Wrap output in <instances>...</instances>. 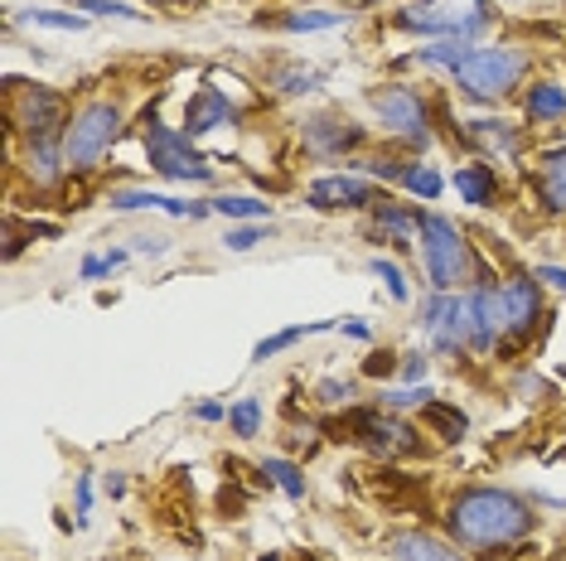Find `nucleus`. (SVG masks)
Masks as SVG:
<instances>
[{"instance_id":"nucleus-18","label":"nucleus","mask_w":566,"mask_h":561,"mask_svg":"<svg viewBox=\"0 0 566 561\" xmlns=\"http://www.w3.org/2000/svg\"><path fill=\"white\" fill-rule=\"evenodd\" d=\"M20 170L34 189H54L69 174V156H63V140H34L20 146Z\"/></svg>"},{"instance_id":"nucleus-32","label":"nucleus","mask_w":566,"mask_h":561,"mask_svg":"<svg viewBox=\"0 0 566 561\" xmlns=\"http://www.w3.org/2000/svg\"><path fill=\"white\" fill-rule=\"evenodd\" d=\"M276 93L281 97H311L319 83H325V73L319 68H301V63H295V68H276Z\"/></svg>"},{"instance_id":"nucleus-26","label":"nucleus","mask_w":566,"mask_h":561,"mask_svg":"<svg viewBox=\"0 0 566 561\" xmlns=\"http://www.w3.org/2000/svg\"><path fill=\"white\" fill-rule=\"evenodd\" d=\"M470 126V140H484V146H494L499 156H523V136H518V126L513 121H489V117H480V121H465Z\"/></svg>"},{"instance_id":"nucleus-31","label":"nucleus","mask_w":566,"mask_h":561,"mask_svg":"<svg viewBox=\"0 0 566 561\" xmlns=\"http://www.w3.org/2000/svg\"><path fill=\"white\" fill-rule=\"evenodd\" d=\"M20 24H40V30H63V34H78L87 30V15H78V10H20Z\"/></svg>"},{"instance_id":"nucleus-7","label":"nucleus","mask_w":566,"mask_h":561,"mask_svg":"<svg viewBox=\"0 0 566 561\" xmlns=\"http://www.w3.org/2000/svg\"><path fill=\"white\" fill-rule=\"evenodd\" d=\"M392 24L407 34H427V40H460V44H474L480 34L494 24V10L489 0H470L465 10L460 6H397L392 10Z\"/></svg>"},{"instance_id":"nucleus-15","label":"nucleus","mask_w":566,"mask_h":561,"mask_svg":"<svg viewBox=\"0 0 566 561\" xmlns=\"http://www.w3.org/2000/svg\"><path fill=\"white\" fill-rule=\"evenodd\" d=\"M112 213H140V209H156V213H170V219H209L213 203H189V199H175V194H156V189H112L107 194Z\"/></svg>"},{"instance_id":"nucleus-41","label":"nucleus","mask_w":566,"mask_h":561,"mask_svg":"<svg viewBox=\"0 0 566 561\" xmlns=\"http://www.w3.org/2000/svg\"><path fill=\"white\" fill-rule=\"evenodd\" d=\"M256 242H262V223H248V227H228L223 247H228V252H252Z\"/></svg>"},{"instance_id":"nucleus-24","label":"nucleus","mask_w":566,"mask_h":561,"mask_svg":"<svg viewBox=\"0 0 566 561\" xmlns=\"http://www.w3.org/2000/svg\"><path fill=\"white\" fill-rule=\"evenodd\" d=\"M209 203L218 219H228V223H272V203L256 194H218Z\"/></svg>"},{"instance_id":"nucleus-16","label":"nucleus","mask_w":566,"mask_h":561,"mask_svg":"<svg viewBox=\"0 0 566 561\" xmlns=\"http://www.w3.org/2000/svg\"><path fill=\"white\" fill-rule=\"evenodd\" d=\"M533 194H537V209L543 213L566 219V140H557V146H547L543 156H537Z\"/></svg>"},{"instance_id":"nucleus-33","label":"nucleus","mask_w":566,"mask_h":561,"mask_svg":"<svg viewBox=\"0 0 566 561\" xmlns=\"http://www.w3.org/2000/svg\"><path fill=\"white\" fill-rule=\"evenodd\" d=\"M368 272L378 276L382 286H388V296H392L397 305L411 300V280H407V272H402V266H397L392 257H382V252H378V257H368Z\"/></svg>"},{"instance_id":"nucleus-21","label":"nucleus","mask_w":566,"mask_h":561,"mask_svg":"<svg viewBox=\"0 0 566 561\" xmlns=\"http://www.w3.org/2000/svg\"><path fill=\"white\" fill-rule=\"evenodd\" d=\"M256 24H272V30H286V34H315V30H339V24H349V10L311 6V10H286V15H262Z\"/></svg>"},{"instance_id":"nucleus-42","label":"nucleus","mask_w":566,"mask_h":561,"mask_svg":"<svg viewBox=\"0 0 566 561\" xmlns=\"http://www.w3.org/2000/svg\"><path fill=\"white\" fill-rule=\"evenodd\" d=\"M132 252H140V257H165V252H170V237L165 233H140V237H132Z\"/></svg>"},{"instance_id":"nucleus-11","label":"nucleus","mask_w":566,"mask_h":561,"mask_svg":"<svg viewBox=\"0 0 566 561\" xmlns=\"http://www.w3.org/2000/svg\"><path fill=\"white\" fill-rule=\"evenodd\" d=\"M10 131L20 136V146L63 140V131H69V102L44 83H24L15 93V102H10Z\"/></svg>"},{"instance_id":"nucleus-34","label":"nucleus","mask_w":566,"mask_h":561,"mask_svg":"<svg viewBox=\"0 0 566 561\" xmlns=\"http://www.w3.org/2000/svg\"><path fill=\"white\" fill-rule=\"evenodd\" d=\"M73 10L93 20H146V10H132L126 0H73Z\"/></svg>"},{"instance_id":"nucleus-46","label":"nucleus","mask_w":566,"mask_h":561,"mask_svg":"<svg viewBox=\"0 0 566 561\" xmlns=\"http://www.w3.org/2000/svg\"><path fill=\"white\" fill-rule=\"evenodd\" d=\"M339 329H344V335H349V339H364V343L373 339V329H368L364 320H354V315H349V320H339Z\"/></svg>"},{"instance_id":"nucleus-28","label":"nucleus","mask_w":566,"mask_h":561,"mask_svg":"<svg viewBox=\"0 0 566 561\" xmlns=\"http://www.w3.org/2000/svg\"><path fill=\"white\" fill-rule=\"evenodd\" d=\"M465 54H470V44H460V40H431V44L411 49V63H421V68L455 73V68H460V59H465Z\"/></svg>"},{"instance_id":"nucleus-37","label":"nucleus","mask_w":566,"mask_h":561,"mask_svg":"<svg viewBox=\"0 0 566 561\" xmlns=\"http://www.w3.org/2000/svg\"><path fill=\"white\" fill-rule=\"evenodd\" d=\"M431 402V388L421 382V388H397V392H378V406H388V412H402V406H427Z\"/></svg>"},{"instance_id":"nucleus-14","label":"nucleus","mask_w":566,"mask_h":561,"mask_svg":"<svg viewBox=\"0 0 566 561\" xmlns=\"http://www.w3.org/2000/svg\"><path fill=\"white\" fill-rule=\"evenodd\" d=\"M392 561H470V552L460 542H450L446 532H427V528H402L388 538Z\"/></svg>"},{"instance_id":"nucleus-2","label":"nucleus","mask_w":566,"mask_h":561,"mask_svg":"<svg viewBox=\"0 0 566 561\" xmlns=\"http://www.w3.org/2000/svg\"><path fill=\"white\" fill-rule=\"evenodd\" d=\"M527 68H533V54L523 44H470V54L460 59L450 83L470 102H504L523 87Z\"/></svg>"},{"instance_id":"nucleus-22","label":"nucleus","mask_w":566,"mask_h":561,"mask_svg":"<svg viewBox=\"0 0 566 561\" xmlns=\"http://www.w3.org/2000/svg\"><path fill=\"white\" fill-rule=\"evenodd\" d=\"M417 412H421V426H427V431H431V436L441 441V445H455V441H465V436H470V416L460 412L455 402L431 398L427 406H417Z\"/></svg>"},{"instance_id":"nucleus-30","label":"nucleus","mask_w":566,"mask_h":561,"mask_svg":"<svg viewBox=\"0 0 566 561\" xmlns=\"http://www.w3.org/2000/svg\"><path fill=\"white\" fill-rule=\"evenodd\" d=\"M228 431H233L238 441L262 436V398H238L228 406Z\"/></svg>"},{"instance_id":"nucleus-38","label":"nucleus","mask_w":566,"mask_h":561,"mask_svg":"<svg viewBox=\"0 0 566 561\" xmlns=\"http://www.w3.org/2000/svg\"><path fill=\"white\" fill-rule=\"evenodd\" d=\"M427 373H431V359L427 353H402V368H397V378L407 382V388H421V382H427Z\"/></svg>"},{"instance_id":"nucleus-17","label":"nucleus","mask_w":566,"mask_h":561,"mask_svg":"<svg viewBox=\"0 0 566 561\" xmlns=\"http://www.w3.org/2000/svg\"><path fill=\"white\" fill-rule=\"evenodd\" d=\"M238 107L228 102L223 87H199L195 97L185 102V131L189 136H209V131H223V126H238Z\"/></svg>"},{"instance_id":"nucleus-29","label":"nucleus","mask_w":566,"mask_h":561,"mask_svg":"<svg viewBox=\"0 0 566 561\" xmlns=\"http://www.w3.org/2000/svg\"><path fill=\"white\" fill-rule=\"evenodd\" d=\"M397 184H402L411 199H421V203H436L441 199V189H446L441 170H436V165H421V160H407V170H402V180Z\"/></svg>"},{"instance_id":"nucleus-6","label":"nucleus","mask_w":566,"mask_h":561,"mask_svg":"<svg viewBox=\"0 0 566 561\" xmlns=\"http://www.w3.org/2000/svg\"><path fill=\"white\" fill-rule=\"evenodd\" d=\"M140 140H146V160L160 180L170 184H213V160L195 146V136L179 131V126H165L160 117H146L140 126Z\"/></svg>"},{"instance_id":"nucleus-27","label":"nucleus","mask_w":566,"mask_h":561,"mask_svg":"<svg viewBox=\"0 0 566 561\" xmlns=\"http://www.w3.org/2000/svg\"><path fill=\"white\" fill-rule=\"evenodd\" d=\"M325 329H334V320H311V325H291V329H281V335H272V339H262L252 349V359L256 363H266V359H276V353H286V349H295L301 339H311V335H325Z\"/></svg>"},{"instance_id":"nucleus-9","label":"nucleus","mask_w":566,"mask_h":561,"mask_svg":"<svg viewBox=\"0 0 566 561\" xmlns=\"http://www.w3.org/2000/svg\"><path fill=\"white\" fill-rule=\"evenodd\" d=\"M421 335L431 353L441 359H465L474 353V325H470V296L465 290H431L421 300Z\"/></svg>"},{"instance_id":"nucleus-47","label":"nucleus","mask_w":566,"mask_h":561,"mask_svg":"<svg viewBox=\"0 0 566 561\" xmlns=\"http://www.w3.org/2000/svg\"><path fill=\"white\" fill-rule=\"evenodd\" d=\"M102 489H107V499H122V494H126V479H122V469H112Z\"/></svg>"},{"instance_id":"nucleus-4","label":"nucleus","mask_w":566,"mask_h":561,"mask_svg":"<svg viewBox=\"0 0 566 561\" xmlns=\"http://www.w3.org/2000/svg\"><path fill=\"white\" fill-rule=\"evenodd\" d=\"M421 266H427V280L431 290H465L480 266H474V252H470V237L460 233V223H450L446 213H421Z\"/></svg>"},{"instance_id":"nucleus-19","label":"nucleus","mask_w":566,"mask_h":561,"mask_svg":"<svg viewBox=\"0 0 566 561\" xmlns=\"http://www.w3.org/2000/svg\"><path fill=\"white\" fill-rule=\"evenodd\" d=\"M450 184H455L460 203H470V209H489V203L499 199V174H494V165H484V160L460 165V170L450 174Z\"/></svg>"},{"instance_id":"nucleus-12","label":"nucleus","mask_w":566,"mask_h":561,"mask_svg":"<svg viewBox=\"0 0 566 561\" xmlns=\"http://www.w3.org/2000/svg\"><path fill=\"white\" fill-rule=\"evenodd\" d=\"M301 140H305V156L311 160H344V156L364 150L368 131L354 117H344V112H311V117L301 121Z\"/></svg>"},{"instance_id":"nucleus-35","label":"nucleus","mask_w":566,"mask_h":561,"mask_svg":"<svg viewBox=\"0 0 566 561\" xmlns=\"http://www.w3.org/2000/svg\"><path fill=\"white\" fill-rule=\"evenodd\" d=\"M354 170H358V174H368V180L397 184V180H402V170H407V160H397V156H358V160H354Z\"/></svg>"},{"instance_id":"nucleus-40","label":"nucleus","mask_w":566,"mask_h":561,"mask_svg":"<svg viewBox=\"0 0 566 561\" xmlns=\"http://www.w3.org/2000/svg\"><path fill=\"white\" fill-rule=\"evenodd\" d=\"M397 368H402V353L382 349V353H368V363H364V378H397Z\"/></svg>"},{"instance_id":"nucleus-10","label":"nucleus","mask_w":566,"mask_h":561,"mask_svg":"<svg viewBox=\"0 0 566 561\" xmlns=\"http://www.w3.org/2000/svg\"><path fill=\"white\" fill-rule=\"evenodd\" d=\"M373 117H378V126L388 136H397L402 146L411 150H431V102L417 93V87H407V83H388V87H378L373 93Z\"/></svg>"},{"instance_id":"nucleus-25","label":"nucleus","mask_w":566,"mask_h":561,"mask_svg":"<svg viewBox=\"0 0 566 561\" xmlns=\"http://www.w3.org/2000/svg\"><path fill=\"white\" fill-rule=\"evenodd\" d=\"M266 475V484H276L281 494H286L291 504H305V494H311V484H305V475H301V465L295 461H286V455H266L262 465H256Z\"/></svg>"},{"instance_id":"nucleus-45","label":"nucleus","mask_w":566,"mask_h":561,"mask_svg":"<svg viewBox=\"0 0 566 561\" xmlns=\"http://www.w3.org/2000/svg\"><path fill=\"white\" fill-rule=\"evenodd\" d=\"M195 421H228L223 402H195Z\"/></svg>"},{"instance_id":"nucleus-8","label":"nucleus","mask_w":566,"mask_h":561,"mask_svg":"<svg viewBox=\"0 0 566 561\" xmlns=\"http://www.w3.org/2000/svg\"><path fill=\"white\" fill-rule=\"evenodd\" d=\"M543 315H547V300H543V280L533 272H513L499 280V320H504V335H499V349L494 353H509V349H523V343L537 339L543 329Z\"/></svg>"},{"instance_id":"nucleus-20","label":"nucleus","mask_w":566,"mask_h":561,"mask_svg":"<svg viewBox=\"0 0 566 561\" xmlns=\"http://www.w3.org/2000/svg\"><path fill=\"white\" fill-rule=\"evenodd\" d=\"M368 213H373V227H378V233H388L382 242H392V247H407V237L421 227V209H407V203H397L388 194L373 203Z\"/></svg>"},{"instance_id":"nucleus-39","label":"nucleus","mask_w":566,"mask_h":561,"mask_svg":"<svg viewBox=\"0 0 566 561\" xmlns=\"http://www.w3.org/2000/svg\"><path fill=\"white\" fill-rule=\"evenodd\" d=\"M319 402L325 406H354V382H339V378H325L319 382Z\"/></svg>"},{"instance_id":"nucleus-36","label":"nucleus","mask_w":566,"mask_h":561,"mask_svg":"<svg viewBox=\"0 0 566 561\" xmlns=\"http://www.w3.org/2000/svg\"><path fill=\"white\" fill-rule=\"evenodd\" d=\"M126 262H132V252H126V247H112V252H102V257H83L78 276H83V280H97V276L117 272V266H126Z\"/></svg>"},{"instance_id":"nucleus-1","label":"nucleus","mask_w":566,"mask_h":561,"mask_svg":"<svg viewBox=\"0 0 566 561\" xmlns=\"http://www.w3.org/2000/svg\"><path fill=\"white\" fill-rule=\"evenodd\" d=\"M533 528V504L504 484H465L446 504V538L465 552H504V547H518Z\"/></svg>"},{"instance_id":"nucleus-13","label":"nucleus","mask_w":566,"mask_h":561,"mask_svg":"<svg viewBox=\"0 0 566 561\" xmlns=\"http://www.w3.org/2000/svg\"><path fill=\"white\" fill-rule=\"evenodd\" d=\"M382 199V189L368 180V174H319V180L305 189V203L315 213H358V209H373Z\"/></svg>"},{"instance_id":"nucleus-3","label":"nucleus","mask_w":566,"mask_h":561,"mask_svg":"<svg viewBox=\"0 0 566 561\" xmlns=\"http://www.w3.org/2000/svg\"><path fill=\"white\" fill-rule=\"evenodd\" d=\"M334 431H344L339 441L364 445V451L378 455V461H417V455L431 451V445L421 441V431L397 412H388V406H344V416L334 421Z\"/></svg>"},{"instance_id":"nucleus-5","label":"nucleus","mask_w":566,"mask_h":561,"mask_svg":"<svg viewBox=\"0 0 566 561\" xmlns=\"http://www.w3.org/2000/svg\"><path fill=\"white\" fill-rule=\"evenodd\" d=\"M126 126V112L107 97L83 102L78 112L69 117V131H63V156H69V174H93L102 160L112 156Z\"/></svg>"},{"instance_id":"nucleus-44","label":"nucleus","mask_w":566,"mask_h":561,"mask_svg":"<svg viewBox=\"0 0 566 561\" xmlns=\"http://www.w3.org/2000/svg\"><path fill=\"white\" fill-rule=\"evenodd\" d=\"M533 276L543 280V286H552V290H557V296H566V266H552V262H543V266H537Z\"/></svg>"},{"instance_id":"nucleus-43","label":"nucleus","mask_w":566,"mask_h":561,"mask_svg":"<svg viewBox=\"0 0 566 561\" xmlns=\"http://www.w3.org/2000/svg\"><path fill=\"white\" fill-rule=\"evenodd\" d=\"M73 508H78V528H83V522L93 518V475H87V469L78 475V504Z\"/></svg>"},{"instance_id":"nucleus-23","label":"nucleus","mask_w":566,"mask_h":561,"mask_svg":"<svg viewBox=\"0 0 566 561\" xmlns=\"http://www.w3.org/2000/svg\"><path fill=\"white\" fill-rule=\"evenodd\" d=\"M523 112H527V121H537V126H547V121H566V87H562V83H552V78L527 83V93H523Z\"/></svg>"}]
</instances>
